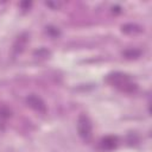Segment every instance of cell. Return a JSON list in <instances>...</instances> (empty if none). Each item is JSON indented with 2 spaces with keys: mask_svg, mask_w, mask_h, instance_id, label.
<instances>
[{
  "mask_svg": "<svg viewBox=\"0 0 152 152\" xmlns=\"http://www.w3.org/2000/svg\"><path fill=\"white\" fill-rule=\"evenodd\" d=\"M141 53H142L141 50H140V49H137V48H129V49H127V50H125V51L122 52V55H124L126 58H128V59L138 58V57H140Z\"/></svg>",
  "mask_w": 152,
  "mask_h": 152,
  "instance_id": "52a82bcc",
  "label": "cell"
},
{
  "mask_svg": "<svg viewBox=\"0 0 152 152\" xmlns=\"http://www.w3.org/2000/svg\"><path fill=\"white\" fill-rule=\"evenodd\" d=\"M11 116V109L6 106H0V118L7 119Z\"/></svg>",
  "mask_w": 152,
  "mask_h": 152,
  "instance_id": "30bf717a",
  "label": "cell"
},
{
  "mask_svg": "<svg viewBox=\"0 0 152 152\" xmlns=\"http://www.w3.org/2000/svg\"><path fill=\"white\" fill-rule=\"evenodd\" d=\"M112 11L115 12V13H120L121 12V7L120 6H113L112 7Z\"/></svg>",
  "mask_w": 152,
  "mask_h": 152,
  "instance_id": "4fadbf2b",
  "label": "cell"
},
{
  "mask_svg": "<svg viewBox=\"0 0 152 152\" xmlns=\"http://www.w3.org/2000/svg\"><path fill=\"white\" fill-rule=\"evenodd\" d=\"M26 103L34 110L37 112H40V113H44L46 110V104L45 102L39 97L37 96L36 94H31L26 97Z\"/></svg>",
  "mask_w": 152,
  "mask_h": 152,
  "instance_id": "3957f363",
  "label": "cell"
},
{
  "mask_svg": "<svg viewBox=\"0 0 152 152\" xmlns=\"http://www.w3.org/2000/svg\"><path fill=\"white\" fill-rule=\"evenodd\" d=\"M45 5L49 6V7L52 8V10H58V8L62 6V2H59V1H46Z\"/></svg>",
  "mask_w": 152,
  "mask_h": 152,
  "instance_id": "8fae6325",
  "label": "cell"
},
{
  "mask_svg": "<svg viewBox=\"0 0 152 152\" xmlns=\"http://www.w3.org/2000/svg\"><path fill=\"white\" fill-rule=\"evenodd\" d=\"M49 56H50V51L46 50L45 48H40V49H38L37 51H34V57H37V58H39V59H45V58H48Z\"/></svg>",
  "mask_w": 152,
  "mask_h": 152,
  "instance_id": "9c48e42d",
  "label": "cell"
},
{
  "mask_svg": "<svg viewBox=\"0 0 152 152\" xmlns=\"http://www.w3.org/2000/svg\"><path fill=\"white\" fill-rule=\"evenodd\" d=\"M77 131L82 139L89 140L93 135V126L89 120V118L84 114H81L77 120Z\"/></svg>",
  "mask_w": 152,
  "mask_h": 152,
  "instance_id": "7a4b0ae2",
  "label": "cell"
},
{
  "mask_svg": "<svg viewBox=\"0 0 152 152\" xmlns=\"http://www.w3.org/2000/svg\"><path fill=\"white\" fill-rule=\"evenodd\" d=\"M141 31H142V28L137 24H125V25H122V32L128 33V34L140 33Z\"/></svg>",
  "mask_w": 152,
  "mask_h": 152,
  "instance_id": "8992f818",
  "label": "cell"
},
{
  "mask_svg": "<svg viewBox=\"0 0 152 152\" xmlns=\"http://www.w3.org/2000/svg\"><path fill=\"white\" fill-rule=\"evenodd\" d=\"M101 146H102L103 150H107V151L114 150L118 146V139H116V137H113V135L104 137L102 139V141H101Z\"/></svg>",
  "mask_w": 152,
  "mask_h": 152,
  "instance_id": "277c9868",
  "label": "cell"
},
{
  "mask_svg": "<svg viewBox=\"0 0 152 152\" xmlns=\"http://www.w3.org/2000/svg\"><path fill=\"white\" fill-rule=\"evenodd\" d=\"M45 32H46V34H48L49 37H51V38H57V37L61 36L59 28H58L57 26H53V25L46 26V27H45Z\"/></svg>",
  "mask_w": 152,
  "mask_h": 152,
  "instance_id": "ba28073f",
  "label": "cell"
},
{
  "mask_svg": "<svg viewBox=\"0 0 152 152\" xmlns=\"http://www.w3.org/2000/svg\"><path fill=\"white\" fill-rule=\"evenodd\" d=\"M27 40H28V39H27V34H26V33L20 34V36L17 38L15 43H14V51H15V52H21V51L24 50V48L26 46Z\"/></svg>",
  "mask_w": 152,
  "mask_h": 152,
  "instance_id": "5b68a950",
  "label": "cell"
},
{
  "mask_svg": "<svg viewBox=\"0 0 152 152\" xmlns=\"http://www.w3.org/2000/svg\"><path fill=\"white\" fill-rule=\"evenodd\" d=\"M31 5H32V2H31V1H23V2H20V7H21L24 11L28 10V8L31 7Z\"/></svg>",
  "mask_w": 152,
  "mask_h": 152,
  "instance_id": "7c38bea8",
  "label": "cell"
},
{
  "mask_svg": "<svg viewBox=\"0 0 152 152\" xmlns=\"http://www.w3.org/2000/svg\"><path fill=\"white\" fill-rule=\"evenodd\" d=\"M107 81L110 84L115 86L116 88H119V89H121L126 93H133L137 89V84L133 83L127 75L121 74V72H115V74L109 75Z\"/></svg>",
  "mask_w": 152,
  "mask_h": 152,
  "instance_id": "6da1fadb",
  "label": "cell"
}]
</instances>
